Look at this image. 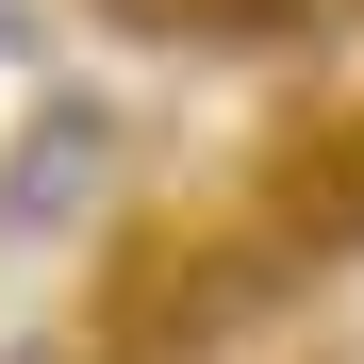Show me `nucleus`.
Returning a JSON list of instances; mask_svg holds the SVG:
<instances>
[{
  "mask_svg": "<svg viewBox=\"0 0 364 364\" xmlns=\"http://www.w3.org/2000/svg\"><path fill=\"white\" fill-rule=\"evenodd\" d=\"M100 182H116V100L50 83V100L17 116V149H0V232H17V249H50V232L100 215Z\"/></svg>",
  "mask_w": 364,
  "mask_h": 364,
  "instance_id": "nucleus-1",
  "label": "nucleus"
}]
</instances>
